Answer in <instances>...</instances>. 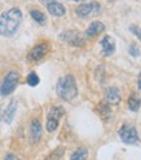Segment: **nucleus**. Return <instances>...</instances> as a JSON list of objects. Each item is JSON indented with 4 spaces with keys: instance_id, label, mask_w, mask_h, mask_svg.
<instances>
[{
    "instance_id": "obj_1",
    "label": "nucleus",
    "mask_w": 141,
    "mask_h": 160,
    "mask_svg": "<svg viewBox=\"0 0 141 160\" xmlns=\"http://www.w3.org/2000/svg\"><path fill=\"white\" fill-rule=\"evenodd\" d=\"M22 12L18 8H11L0 16V35L4 38H12L22 22Z\"/></svg>"
},
{
    "instance_id": "obj_2",
    "label": "nucleus",
    "mask_w": 141,
    "mask_h": 160,
    "mask_svg": "<svg viewBox=\"0 0 141 160\" xmlns=\"http://www.w3.org/2000/svg\"><path fill=\"white\" fill-rule=\"evenodd\" d=\"M56 91H57L58 97L64 99V101H71V99H74L78 94V87H76L75 78L73 75H65L62 78H60L56 85Z\"/></svg>"
},
{
    "instance_id": "obj_3",
    "label": "nucleus",
    "mask_w": 141,
    "mask_h": 160,
    "mask_svg": "<svg viewBox=\"0 0 141 160\" xmlns=\"http://www.w3.org/2000/svg\"><path fill=\"white\" fill-rule=\"evenodd\" d=\"M19 83V75L16 71H9L4 79L0 83V96L2 97H7L11 93L14 92V89L17 88Z\"/></svg>"
},
{
    "instance_id": "obj_4",
    "label": "nucleus",
    "mask_w": 141,
    "mask_h": 160,
    "mask_svg": "<svg viewBox=\"0 0 141 160\" xmlns=\"http://www.w3.org/2000/svg\"><path fill=\"white\" fill-rule=\"evenodd\" d=\"M65 114V110L62 106H53L51 107V110L48 111V115H47V124H45V128L49 133L55 132L56 129L58 128V124H60V119H61Z\"/></svg>"
},
{
    "instance_id": "obj_5",
    "label": "nucleus",
    "mask_w": 141,
    "mask_h": 160,
    "mask_svg": "<svg viewBox=\"0 0 141 160\" xmlns=\"http://www.w3.org/2000/svg\"><path fill=\"white\" fill-rule=\"evenodd\" d=\"M101 12V4L97 2H89V3H83L78 5L75 9V13L80 18H88L92 16H97Z\"/></svg>"
},
{
    "instance_id": "obj_6",
    "label": "nucleus",
    "mask_w": 141,
    "mask_h": 160,
    "mask_svg": "<svg viewBox=\"0 0 141 160\" xmlns=\"http://www.w3.org/2000/svg\"><path fill=\"white\" fill-rule=\"evenodd\" d=\"M120 139L127 143V145H135V143H138L140 142V137H138V133L136 131V128L133 125H128V124H123L120 127L119 132H118Z\"/></svg>"
},
{
    "instance_id": "obj_7",
    "label": "nucleus",
    "mask_w": 141,
    "mask_h": 160,
    "mask_svg": "<svg viewBox=\"0 0 141 160\" xmlns=\"http://www.w3.org/2000/svg\"><path fill=\"white\" fill-rule=\"evenodd\" d=\"M60 39L62 42L74 45V47H83L86 44V40L83 38L82 34H79L78 31H73V30H67V31H64L61 35H60Z\"/></svg>"
},
{
    "instance_id": "obj_8",
    "label": "nucleus",
    "mask_w": 141,
    "mask_h": 160,
    "mask_svg": "<svg viewBox=\"0 0 141 160\" xmlns=\"http://www.w3.org/2000/svg\"><path fill=\"white\" fill-rule=\"evenodd\" d=\"M49 51V45L48 43H40V44H36L31 51L29 52L27 54V61L29 62H38L40 61Z\"/></svg>"
},
{
    "instance_id": "obj_9",
    "label": "nucleus",
    "mask_w": 141,
    "mask_h": 160,
    "mask_svg": "<svg viewBox=\"0 0 141 160\" xmlns=\"http://www.w3.org/2000/svg\"><path fill=\"white\" fill-rule=\"evenodd\" d=\"M100 44H101V48H102V56L104 57H110L115 52V42L112 36L105 35L101 39Z\"/></svg>"
},
{
    "instance_id": "obj_10",
    "label": "nucleus",
    "mask_w": 141,
    "mask_h": 160,
    "mask_svg": "<svg viewBox=\"0 0 141 160\" xmlns=\"http://www.w3.org/2000/svg\"><path fill=\"white\" fill-rule=\"evenodd\" d=\"M30 138H31V143L35 145L42 138V124L38 119H34L31 124H30Z\"/></svg>"
},
{
    "instance_id": "obj_11",
    "label": "nucleus",
    "mask_w": 141,
    "mask_h": 160,
    "mask_svg": "<svg viewBox=\"0 0 141 160\" xmlns=\"http://www.w3.org/2000/svg\"><path fill=\"white\" fill-rule=\"evenodd\" d=\"M120 99H122V96H120L119 89L115 87H110L106 89L105 92V101L110 105H118L120 103Z\"/></svg>"
},
{
    "instance_id": "obj_12",
    "label": "nucleus",
    "mask_w": 141,
    "mask_h": 160,
    "mask_svg": "<svg viewBox=\"0 0 141 160\" xmlns=\"http://www.w3.org/2000/svg\"><path fill=\"white\" fill-rule=\"evenodd\" d=\"M105 30V25L102 22H100V21H95L92 22L86 30V36L89 38V39H92V38H96L100 34H101L102 31Z\"/></svg>"
},
{
    "instance_id": "obj_13",
    "label": "nucleus",
    "mask_w": 141,
    "mask_h": 160,
    "mask_svg": "<svg viewBox=\"0 0 141 160\" xmlns=\"http://www.w3.org/2000/svg\"><path fill=\"white\" fill-rule=\"evenodd\" d=\"M47 9H48V12L51 13L52 16H55V17H62L66 13L65 5L61 4V3H58V2H55V0L47 4Z\"/></svg>"
},
{
    "instance_id": "obj_14",
    "label": "nucleus",
    "mask_w": 141,
    "mask_h": 160,
    "mask_svg": "<svg viewBox=\"0 0 141 160\" xmlns=\"http://www.w3.org/2000/svg\"><path fill=\"white\" fill-rule=\"evenodd\" d=\"M96 108H97L98 115L102 118V120H107L110 118V115H112V108H110V106H109V103L106 101L100 102Z\"/></svg>"
},
{
    "instance_id": "obj_15",
    "label": "nucleus",
    "mask_w": 141,
    "mask_h": 160,
    "mask_svg": "<svg viewBox=\"0 0 141 160\" xmlns=\"http://www.w3.org/2000/svg\"><path fill=\"white\" fill-rule=\"evenodd\" d=\"M140 107H141V97L137 93L133 92L128 98V108L131 110V111L136 112V111H138Z\"/></svg>"
},
{
    "instance_id": "obj_16",
    "label": "nucleus",
    "mask_w": 141,
    "mask_h": 160,
    "mask_svg": "<svg viewBox=\"0 0 141 160\" xmlns=\"http://www.w3.org/2000/svg\"><path fill=\"white\" fill-rule=\"evenodd\" d=\"M30 16H31V18L34 19V21L39 25H44L47 22V17L43 12L38 11V9H33V11H30Z\"/></svg>"
},
{
    "instance_id": "obj_17",
    "label": "nucleus",
    "mask_w": 141,
    "mask_h": 160,
    "mask_svg": "<svg viewBox=\"0 0 141 160\" xmlns=\"http://www.w3.org/2000/svg\"><path fill=\"white\" fill-rule=\"evenodd\" d=\"M16 110H17V105L16 102H11V105L8 106V108L5 110V115H4V122L5 123H11L13 118H14V114H16Z\"/></svg>"
},
{
    "instance_id": "obj_18",
    "label": "nucleus",
    "mask_w": 141,
    "mask_h": 160,
    "mask_svg": "<svg viewBox=\"0 0 141 160\" xmlns=\"http://www.w3.org/2000/svg\"><path fill=\"white\" fill-rule=\"evenodd\" d=\"M65 154V147L64 146H58L57 148H55L52 152H49V155H47V158L44 160H60L62 158V155Z\"/></svg>"
},
{
    "instance_id": "obj_19",
    "label": "nucleus",
    "mask_w": 141,
    "mask_h": 160,
    "mask_svg": "<svg viewBox=\"0 0 141 160\" xmlns=\"http://www.w3.org/2000/svg\"><path fill=\"white\" fill-rule=\"evenodd\" d=\"M87 158H88V150L84 147H79L73 152L70 160H87Z\"/></svg>"
},
{
    "instance_id": "obj_20",
    "label": "nucleus",
    "mask_w": 141,
    "mask_h": 160,
    "mask_svg": "<svg viewBox=\"0 0 141 160\" xmlns=\"http://www.w3.org/2000/svg\"><path fill=\"white\" fill-rule=\"evenodd\" d=\"M26 83L30 85V87H36L39 83H40V79H39V76L36 75V72H30L29 75H27V78H26Z\"/></svg>"
},
{
    "instance_id": "obj_21",
    "label": "nucleus",
    "mask_w": 141,
    "mask_h": 160,
    "mask_svg": "<svg viewBox=\"0 0 141 160\" xmlns=\"http://www.w3.org/2000/svg\"><path fill=\"white\" fill-rule=\"evenodd\" d=\"M129 31L132 32V34L140 40V42H141V28H140L138 26H136V25H131V26H129Z\"/></svg>"
},
{
    "instance_id": "obj_22",
    "label": "nucleus",
    "mask_w": 141,
    "mask_h": 160,
    "mask_svg": "<svg viewBox=\"0 0 141 160\" xmlns=\"http://www.w3.org/2000/svg\"><path fill=\"white\" fill-rule=\"evenodd\" d=\"M129 54L131 56H133V57H138L140 56V51H138V48L136 47V45H131L129 47Z\"/></svg>"
},
{
    "instance_id": "obj_23",
    "label": "nucleus",
    "mask_w": 141,
    "mask_h": 160,
    "mask_svg": "<svg viewBox=\"0 0 141 160\" xmlns=\"http://www.w3.org/2000/svg\"><path fill=\"white\" fill-rule=\"evenodd\" d=\"M5 160H17V158H16L13 154H8V155L5 156Z\"/></svg>"
},
{
    "instance_id": "obj_24",
    "label": "nucleus",
    "mask_w": 141,
    "mask_h": 160,
    "mask_svg": "<svg viewBox=\"0 0 141 160\" xmlns=\"http://www.w3.org/2000/svg\"><path fill=\"white\" fill-rule=\"evenodd\" d=\"M137 87H138V89H141V72H140V75H138V80H137Z\"/></svg>"
},
{
    "instance_id": "obj_25",
    "label": "nucleus",
    "mask_w": 141,
    "mask_h": 160,
    "mask_svg": "<svg viewBox=\"0 0 141 160\" xmlns=\"http://www.w3.org/2000/svg\"><path fill=\"white\" fill-rule=\"evenodd\" d=\"M42 2V4H44V5H47L48 3H51V2H53V0H40Z\"/></svg>"
},
{
    "instance_id": "obj_26",
    "label": "nucleus",
    "mask_w": 141,
    "mask_h": 160,
    "mask_svg": "<svg viewBox=\"0 0 141 160\" xmlns=\"http://www.w3.org/2000/svg\"><path fill=\"white\" fill-rule=\"evenodd\" d=\"M70 2H75V3H79V2H84V0H70Z\"/></svg>"
}]
</instances>
